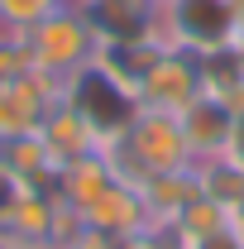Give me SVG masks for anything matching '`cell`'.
Wrapping results in <instances>:
<instances>
[{
  "mask_svg": "<svg viewBox=\"0 0 244 249\" xmlns=\"http://www.w3.org/2000/svg\"><path fill=\"white\" fill-rule=\"evenodd\" d=\"M62 106L77 115V120L91 129L96 139H101V149L105 144H115V139H124L129 134V124L139 120V96L124 87L115 72H105L101 62H82L77 72H67L62 77Z\"/></svg>",
  "mask_w": 244,
  "mask_h": 249,
  "instance_id": "obj_1",
  "label": "cell"
},
{
  "mask_svg": "<svg viewBox=\"0 0 244 249\" xmlns=\"http://www.w3.org/2000/svg\"><path fill=\"white\" fill-rule=\"evenodd\" d=\"M149 38L163 48L196 53V58L235 48L240 38L235 0H158L149 15Z\"/></svg>",
  "mask_w": 244,
  "mask_h": 249,
  "instance_id": "obj_2",
  "label": "cell"
},
{
  "mask_svg": "<svg viewBox=\"0 0 244 249\" xmlns=\"http://www.w3.org/2000/svg\"><path fill=\"white\" fill-rule=\"evenodd\" d=\"M24 48H29L34 72H48V77L62 82L67 72H77L82 62H91L101 43H96V29L87 24V15L77 5H62L43 24H34L24 34Z\"/></svg>",
  "mask_w": 244,
  "mask_h": 249,
  "instance_id": "obj_3",
  "label": "cell"
},
{
  "mask_svg": "<svg viewBox=\"0 0 244 249\" xmlns=\"http://www.w3.org/2000/svg\"><path fill=\"white\" fill-rule=\"evenodd\" d=\"M196 96H201V58L196 53H182V48H163L158 62L149 67V77L139 82V106L144 110L177 115Z\"/></svg>",
  "mask_w": 244,
  "mask_h": 249,
  "instance_id": "obj_4",
  "label": "cell"
},
{
  "mask_svg": "<svg viewBox=\"0 0 244 249\" xmlns=\"http://www.w3.org/2000/svg\"><path fill=\"white\" fill-rule=\"evenodd\" d=\"M124 144L139 154V163L149 173H182V168L196 163L192 149H187V139H182L177 115H168V110H139V120L129 124Z\"/></svg>",
  "mask_w": 244,
  "mask_h": 249,
  "instance_id": "obj_5",
  "label": "cell"
},
{
  "mask_svg": "<svg viewBox=\"0 0 244 249\" xmlns=\"http://www.w3.org/2000/svg\"><path fill=\"white\" fill-rule=\"evenodd\" d=\"M62 82L48 72H24L0 87V134H38L48 110L58 106Z\"/></svg>",
  "mask_w": 244,
  "mask_h": 249,
  "instance_id": "obj_6",
  "label": "cell"
},
{
  "mask_svg": "<svg viewBox=\"0 0 244 249\" xmlns=\"http://www.w3.org/2000/svg\"><path fill=\"white\" fill-rule=\"evenodd\" d=\"M177 124H182V139H187V149H192V158L201 163V158H215V154H225V149H230L235 110H230L220 96L201 91L192 106L177 110Z\"/></svg>",
  "mask_w": 244,
  "mask_h": 249,
  "instance_id": "obj_7",
  "label": "cell"
},
{
  "mask_svg": "<svg viewBox=\"0 0 244 249\" xmlns=\"http://www.w3.org/2000/svg\"><path fill=\"white\" fill-rule=\"evenodd\" d=\"M82 220H87L91 230H101V235H110V240H124V235H134L139 225H149V211H144V196H139L134 187L110 182L91 206L82 211Z\"/></svg>",
  "mask_w": 244,
  "mask_h": 249,
  "instance_id": "obj_8",
  "label": "cell"
},
{
  "mask_svg": "<svg viewBox=\"0 0 244 249\" xmlns=\"http://www.w3.org/2000/svg\"><path fill=\"white\" fill-rule=\"evenodd\" d=\"M38 139H43V149H48V163H53V168H67V163H77V158H87V154H101V139H96V134L77 120L62 101L48 110V120H43V129H38Z\"/></svg>",
  "mask_w": 244,
  "mask_h": 249,
  "instance_id": "obj_9",
  "label": "cell"
},
{
  "mask_svg": "<svg viewBox=\"0 0 244 249\" xmlns=\"http://www.w3.org/2000/svg\"><path fill=\"white\" fill-rule=\"evenodd\" d=\"M192 173H196V187H201L206 201H215L225 216H244V163L240 158L215 154V158L192 163Z\"/></svg>",
  "mask_w": 244,
  "mask_h": 249,
  "instance_id": "obj_10",
  "label": "cell"
},
{
  "mask_svg": "<svg viewBox=\"0 0 244 249\" xmlns=\"http://www.w3.org/2000/svg\"><path fill=\"white\" fill-rule=\"evenodd\" d=\"M139 196H144V211H149L153 225H173V220L201 196V187H196V173L182 168V173H153L149 187H144Z\"/></svg>",
  "mask_w": 244,
  "mask_h": 249,
  "instance_id": "obj_11",
  "label": "cell"
},
{
  "mask_svg": "<svg viewBox=\"0 0 244 249\" xmlns=\"http://www.w3.org/2000/svg\"><path fill=\"white\" fill-rule=\"evenodd\" d=\"M110 182H115V173H110L105 154H87V158H77V163H67V168H58V196H62V206H72L77 216Z\"/></svg>",
  "mask_w": 244,
  "mask_h": 249,
  "instance_id": "obj_12",
  "label": "cell"
},
{
  "mask_svg": "<svg viewBox=\"0 0 244 249\" xmlns=\"http://www.w3.org/2000/svg\"><path fill=\"white\" fill-rule=\"evenodd\" d=\"M0 168H5L15 182H24L29 173L53 168V163H48V149H43L38 134H0Z\"/></svg>",
  "mask_w": 244,
  "mask_h": 249,
  "instance_id": "obj_13",
  "label": "cell"
},
{
  "mask_svg": "<svg viewBox=\"0 0 244 249\" xmlns=\"http://www.w3.org/2000/svg\"><path fill=\"white\" fill-rule=\"evenodd\" d=\"M225 225H235V216H225V211H220L215 201L196 196V201L187 206L182 216L173 220V235H177V245H192V240H206V235L225 230Z\"/></svg>",
  "mask_w": 244,
  "mask_h": 249,
  "instance_id": "obj_14",
  "label": "cell"
},
{
  "mask_svg": "<svg viewBox=\"0 0 244 249\" xmlns=\"http://www.w3.org/2000/svg\"><path fill=\"white\" fill-rule=\"evenodd\" d=\"M67 0H0V34H24L34 24H43L53 10H62Z\"/></svg>",
  "mask_w": 244,
  "mask_h": 249,
  "instance_id": "obj_15",
  "label": "cell"
},
{
  "mask_svg": "<svg viewBox=\"0 0 244 249\" xmlns=\"http://www.w3.org/2000/svg\"><path fill=\"white\" fill-rule=\"evenodd\" d=\"M235 87H244V72H240V62H235V48L206 53V58H201V91H211V96L225 101Z\"/></svg>",
  "mask_w": 244,
  "mask_h": 249,
  "instance_id": "obj_16",
  "label": "cell"
},
{
  "mask_svg": "<svg viewBox=\"0 0 244 249\" xmlns=\"http://www.w3.org/2000/svg\"><path fill=\"white\" fill-rule=\"evenodd\" d=\"M115 249H182L177 245V235H173V225H139L134 235H124V240H115Z\"/></svg>",
  "mask_w": 244,
  "mask_h": 249,
  "instance_id": "obj_17",
  "label": "cell"
},
{
  "mask_svg": "<svg viewBox=\"0 0 244 249\" xmlns=\"http://www.w3.org/2000/svg\"><path fill=\"white\" fill-rule=\"evenodd\" d=\"M53 249H115V240H110V235H101V230H91V225L82 220V225H77L67 240H58Z\"/></svg>",
  "mask_w": 244,
  "mask_h": 249,
  "instance_id": "obj_18",
  "label": "cell"
},
{
  "mask_svg": "<svg viewBox=\"0 0 244 249\" xmlns=\"http://www.w3.org/2000/svg\"><path fill=\"white\" fill-rule=\"evenodd\" d=\"M182 249H244V240H240L235 225H225V230H215L206 240H192V245H182Z\"/></svg>",
  "mask_w": 244,
  "mask_h": 249,
  "instance_id": "obj_19",
  "label": "cell"
},
{
  "mask_svg": "<svg viewBox=\"0 0 244 249\" xmlns=\"http://www.w3.org/2000/svg\"><path fill=\"white\" fill-rule=\"evenodd\" d=\"M15 196H19V182H15V178H10V173L0 168V220L10 216V206H15Z\"/></svg>",
  "mask_w": 244,
  "mask_h": 249,
  "instance_id": "obj_20",
  "label": "cell"
},
{
  "mask_svg": "<svg viewBox=\"0 0 244 249\" xmlns=\"http://www.w3.org/2000/svg\"><path fill=\"white\" fill-rule=\"evenodd\" d=\"M225 154H230V158H240V163H244V115L235 120V129H230V149H225Z\"/></svg>",
  "mask_w": 244,
  "mask_h": 249,
  "instance_id": "obj_21",
  "label": "cell"
},
{
  "mask_svg": "<svg viewBox=\"0 0 244 249\" xmlns=\"http://www.w3.org/2000/svg\"><path fill=\"white\" fill-rule=\"evenodd\" d=\"M235 24H240V38H244V0H235Z\"/></svg>",
  "mask_w": 244,
  "mask_h": 249,
  "instance_id": "obj_22",
  "label": "cell"
},
{
  "mask_svg": "<svg viewBox=\"0 0 244 249\" xmlns=\"http://www.w3.org/2000/svg\"><path fill=\"white\" fill-rule=\"evenodd\" d=\"M235 62H240V72H244V38H235Z\"/></svg>",
  "mask_w": 244,
  "mask_h": 249,
  "instance_id": "obj_23",
  "label": "cell"
},
{
  "mask_svg": "<svg viewBox=\"0 0 244 249\" xmlns=\"http://www.w3.org/2000/svg\"><path fill=\"white\" fill-rule=\"evenodd\" d=\"M235 230H240V240H244V216H235Z\"/></svg>",
  "mask_w": 244,
  "mask_h": 249,
  "instance_id": "obj_24",
  "label": "cell"
},
{
  "mask_svg": "<svg viewBox=\"0 0 244 249\" xmlns=\"http://www.w3.org/2000/svg\"><path fill=\"white\" fill-rule=\"evenodd\" d=\"M0 249H10V245H5V240H0Z\"/></svg>",
  "mask_w": 244,
  "mask_h": 249,
  "instance_id": "obj_25",
  "label": "cell"
},
{
  "mask_svg": "<svg viewBox=\"0 0 244 249\" xmlns=\"http://www.w3.org/2000/svg\"><path fill=\"white\" fill-rule=\"evenodd\" d=\"M0 87H5V82H0Z\"/></svg>",
  "mask_w": 244,
  "mask_h": 249,
  "instance_id": "obj_26",
  "label": "cell"
}]
</instances>
